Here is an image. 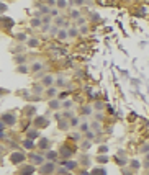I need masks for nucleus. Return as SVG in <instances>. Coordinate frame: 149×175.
Masks as SVG:
<instances>
[{
  "instance_id": "f257e3e1",
  "label": "nucleus",
  "mask_w": 149,
  "mask_h": 175,
  "mask_svg": "<svg viewBox=\"0 0 149 175\" xmlns=\"http://www.w3.org/2000/svg\"><path fill=\"white\" fill-rule=\"evenodd\" d=\"M33 126H35L36 129L46 128V126H49V120H48L46 116H36L35 120H33Z\"/></svg>"
},
{
  "instance_id": "f03ea898",
  "label": "nucleus",
  "mask_w": 149,
  "mask_h": 175,
  "mask_svg": "<svg viewBox=\"0 0 149 175\" xmlns=\"http://www.w3.org/2000/svg\"><path fill=\"white\" fill-rule=\"evenodd\" d=\"M25 159H26V155L23 154V152H20V150H16V152H12L10 154V162L12 164H15V165L21 164Z\"/></svg>"
},
{
  "instance_id": "7ed1b4c3",
  "label": "nucleus",
  "mask_w": 149,
  "mask_h": 175,
  "mask_svg": "<svg viewBox=\"0 0 149 175\" xmlns=\"http://www.w3.org/2000/svg\"><path fill=\"white\" fill-rule=\"evenodd\" d=\"M56 170V167H54V162H46V164H43L41 165V169H39V172H41L43 175H51L52 172Z\"/></svg>"
},
{
  "instance_id": "20e7f679",
  "label": "nucleus",
  "mask_w": 149,
  "mask_h": 175,
  "mask_svg": "<svg viewBox=\"0 0 149 175\" xmlns=\"http://www.w3.org/2000/svg\"><path fill=\"white\" fill-rule=\"evenodd\" d=\"M2 121L8 126H13L16 123V116L12 115V113H3V115H2Z\"/></svg>"
},
{
  "instance_id": "39448f33",
  "label": "nucleus",
  "mask_w": 149,
  "mask_h": 175,
  "mask_svg": "<svg viewBox=\"0 0 149 175\" xmlns=\"http://www.w3.org/2000/svg\"><path fill=\"white\" fill-rule=\"evenodd\" d=\"M30 160L33 165H43L44 164V157L39 154H30Z\"/></svg>"
},
{
  "instance_id": "423d86ee",
  "label": "nucleus",
  "mask_w": 149,
  "mask_h": 175,
  "mask_svg": "<svg viewBox=\"0 0 149 175\" xmlns=\"http://www.w3.org/2000/svg\"><path fill=\"white\" fill-rule=\"evenodd\" d=\"M35 172V165H23L20 169V175H33Z\"/></svg>"
},
{
  "instance_id": "0eeeda50",
  "label": "nucleus",
  "mask_w": 149,
  "mask_h": 175,
  "mask_svg": "<svg viewBox=\"0 0 149 175\" xmlns=\"http://www.w3.org/2000/svg\"><path fill=\"white\" fill-rule=\"evenodd\" d=\"M38 147H39L41 150H49V147H51V142H49V139L43 138V139L38 142Z\"/></svg>"
},
{
  "instance_id": "6e6552de",
  "label": "nucleus",
  "mask_w": 149,
  "mask_h": 175,
  "mask_svg": "<svg viewBox=\"0 0 149 175\" xmlns=\"http://www.w3.org/2000/svg\"><path fill=\"white\" fill-rule=\"evenodd\" d=\"M59 155H61V157H64V159H69V157L72 155V149H69L67 146H62L61 150H59Z\"/></svg>"
},
{
  "instance_id": "1a4fd4ad",
  "label": "nucleus",
  "mask_w": 149,
  "mask_h": 175,
  "mask_svg": "<svg viewBox=\"0 0 149 175\" xmlns=\"http://www.w3.org/2000/svg\"><path fill=\"white\" fill-rule=\"evenodd\" d=\"M69 125H71V121L64 120V118L57 121V126H59V129H61V131H66V129H69Z\"/></svg>"
},
{
  "instance_id": "9d476101",
  "label": "nucleus",
  "mask_w": 149,
  "mask_h": 175,
  "mask_svg": "<svg viewBox=\"0 0 149 175\" xmlns=\"http://www.w3.org/2000/svg\"><path fill=\"white\" fill-rule=\"evenodd\" d=\"M62 164H64V167H66V169H69V170H74V169H76V167L79 165L76 160H64Z\"/></svg>"
},
{
  "instance_id": "9b49d317",
  "label": "nucleus",
  "mask_w": 149,
  "mask_h": 175,
  "mask_svg": "<svg viewBox=\"0 0 149 175\" xmlns=\"http://www.w3.org/2000/svg\"><path fill=\"white\" fill-rule=\"evenodd\" d=\"M48 105H49V108H51V110H59V106H61V101H59V100H54V98H52V100H49V103H48Z\"/></svg>"
},
{
  "instance_id": "f8f14e48",
  "label": "nucleus",
  "mask_w": 149,
  "mask_h": 175,
  "mask_svg": "<svg viewBox=\"0 0 149 175\" xmlns=\"http://www.w3.org/2000/svg\"><path fill=\"white\" fill-rule=\"evenodd\" d=\"M23 147H25V149H28V150H31L33 147H35V142H33V139H30V138H28V139H25V141H23Z\"/></svg>"
},
{
  "instance_id": "ddd939ff",
  "label": "nucleus",
  "mask_w": 149,
  "mask_h": 175,
  "mask_svg": "<svg viewBox=\"0 0 149 175\" xmlns=\"http://www.w3.org/2000/svg\"><path fill=\"white\" fill-rule=\"evenodd\" d=\"M49 25H51V18H49V16H44V18H43V31L49 30Z\"/></svg>"
},
{
  "instance_id": "4468645a",
  "label": "nucleus",
  "mask_w": 149,
  "mask_h": 175,
  "mask_svg": "<svg viewBox=\"0 0 149 175\" xmlns=\"http://www.w3.org/2000/svg\"><path fill=\"white\" fill-rule=\"evenodd\" d=\"M90 174L92 175H107V170L103 169V167H97V169H93Z\"/></svg>"
},
{
  "instance_id": "2eb2a0df",
  "label": "nucleus",
  "mask_w": 149,
  "mask_h": 175,
  "mask_svg": "<svg viewBox=\"0 0 149 175\" xmlns=\"http://www.w3.org/2000/svg\"><path fill=\"white\" fill-rule=\"evenodd\" d=\"M52 82H54V79H52L51 75H46V77H43V80H41V84L44 85V87H46V85L49 87V85H51Z\"/></svg>"
},
{
  "instance_id": "dca6fc26",
  "label": "nucleus",
  "mask_w": 149,
  "mask_h": 175,
  "mask_svg": "<svg viewBox=\"0 0 149 175\" xmlns=\"http://www.w3.org/2000/svg\"><path fill=\"white\" fill-rule=\"evenodd\" d=\"M46 159H49V160H56V159H57V152H56V150H51V149H49V150L46 152Z\"/></svg>"
},
{
  "instance_id": "f3484780",
  "label": "nucleus",
  "mask_w": 149,
  "mask_h": 175,
  "mask_svg": "<svg viewBox=\"0 0 149 175\" xmlns=\"http://www.w3.org/2000/svg\"><path fill=\"white\" fill-rule=\"evenodd\" d=\"M129 167H131L133 170H138L139 167H141V162H139V160H136V159H133L131 162H129Z\"/></svg>"
},
{
  "instance_id": "a211bd4d",
  "label": "nucleus",
  "mask_w": 149,
  "mask_h": 175,
  "mask_svg": "<svg viewBox=\"0 0 149 175\" xmlns=\"http://www.w3.org/2000/svg\"><path fill=\"white\" fill-rule=\"evenodd\" d=\"M67 36H69V33H67L66 30H59V33H57L56 38H57V39H66Z\"/></svg>"
},
{
  "instance_id": "6ab92c4d",
  "label": "nucleus",
  "mask_w": 149,
  "mask_h": 175,
  "mask_svg": "<svg viewBox=\"0 0 149 175\" xmlns=\"http://www.w3.org/2000/svg\"><path fill=\"white\" fill-rule=\"evenodd\" d=\"M26 134H28V138H30V139H35V138H38V134H39V133H38V129H30Z\"/></svg>"
},
{
  "instance_id": "aec40b11",
  "label": "nucleus",
  "mask_w": 149,
  "mask_h": 175,
  "mask_svg": "<svg viewBox=\"0 0 149 175\" xmlns=\"http://www.w3.org/2000/svg\"><path fill=\"white\" fill-rule=\"evenodd\" d=\"M2 21H3V26H7V28H12L13 26V20H10V18H2Z\"/></svg>"
},
{
  "instance_id": "412c9836",
  "label": "nucleus",
  "mask_w": 149,
  "mask_h": 175,
  "mask_svg": "<svg viewBox=\"0 0 149 175\" xmlns=\"http://www.w3.org/2000/svg\"><path fill=\"white\" fill-rule=\"evenodd\" d=\"M79 129L82 131V133H87V131L90 129V125H88V123H80V125H79Z\"/></svg>"
},
{
  "instance_id": "4be33fe9",
  "label": "nucleus",
  "mask_w": 149,
  "mask_h": 175,
  "mask_svg": "<svg viewBox=\"0 0 149 175\" xmlns=\"http://www.w3.org/2000/svg\"><path fill=\"white\" fill-rule=\"evenodd\" d=\"M41 23H43V20H39V18H33V20H31V26H33V28L41 26Z\"/></svg>"
},
{
  "instance_id": "5701e85b",
  "label": "nucleus",
  "mask_w": 149,
  "mask_h": 175,
  "mask_svg": "<svg viewBox=\"0 0 149 175\" xmlns=\"http://www.w3.org/2000/svg\"><path fill=\"white\" fill-rule=\"evenodd\" d=\"M56 93H57V89H54V87H49V89L46 90V95L48 97H54Z\"/></svg>"
},
{
  "instance_id": "b1692460",
  "label": "nucleus",
  "mask_w": 149,
  "mask_h": 175,
  "mask_svg": "<svg viewBox=\"0 0 149 175\" xmlns=\"http://www.w3.org/2000/svg\"><path fill=\"white\" fill-rule=\"evenodd\" d=\"M41 69H43V64H41V62H36V64L31 65V70H33V72H38V70H41Z\"/></svg>"
},
{
  "instance_id": "393cba45",
  "label": "nucleus",
  "mask_w": 149,
  "mask_h": 175,
  "mask_svg": "<svg viewBox=\"0 0 149 175\" xmlns=\"http://www.w3.org/2000/svg\"><path fill=\"white\" fill-rule=\"evenodd\" d=\"M43 90H44V89H43L41 85H35V87H33V93H36V95L43 93Z\"/></svg>"
},
{
  "instance_id": "a878e982",
  "label": "nucleus",
  "mask_w": 149,
  "mask_h": 175,
  "mask_svg": "<svg viewBox=\"0 0 149 175\" xmlns=\"http://www.w3.org/2000/svg\"><path fill=\"white\" fill-rule=\"evenodd\" d=\"M16 70H18V72H21V74H26V72H28V67H26L25 64H20L18 67H16Z\"/></svg>"
},
{
  "instance_id": "bb28decb",
  "label": "nucleus",
  "mask_w": 149,
  "mask_h": 175,
  "mask_svg": "<svg viewBox=\"0 0 149 175\" xmlns=\"http://www.w3.org/2000/svg\"><path fill=\"white\" fill-rule=\"evenodd\" d=\"M97 162H100V164H105V162H108V157L107 155H97Z\"/></svg>"
},
{
  "instance_id": "cd10ccee",
  "label": "nucleus",
  "mask_w": 149,
  "mask_h": 175,
  "mask_svg": "<svg viewBox=\"0 0 149 175\" xmlns=\"http://www.w3.org/2000/svg\"><path fill=\"white\" fill-rule=\"evenodd\" d=\"M39 12H41V13H46V15H48V13H51V8H49L48 5H41V7H39Z\"/></svg>"
},
{
  "instance_id": "c85d7f7f",
  "label": "nucleus",
  "mask_w": 149,
  "mask_h": 175,
  "mask_svg": "<svg viewBox=\"0 0 149 175\" xmlns=\"http://www.w3.org/2000/svg\"><path fill=\"white\" fill-rule=\"evenodd\" d=\"M71 18L72 20H79V18H80V12H77V10L71 12Z\"/></svg>"
},
{
  "instance_id": "c756f323",
  "label": "nucleus",
  "mask_w": 149,
  "mask_h": 175,
  "mask_svg": "<svg viewBox=\"0 0 149 175\" xmlns=\"http://www.w3.org/2000/svg\"><path fill=\"white\" fill-rule=\"evenodd\" d=\"M90 128H92V129H95V131H100V128H102V125H100L98 121H93L92 125H90Z\"/></svg>"
},
{
  "instance_id": "7c9ffc66",
  "label": "nucleus",
  "mask_w": 149,
  "mask_h": 175,
  "mask_svg": "<svg viewBox=\"0 0 149 175\" xmlns=\"http://www.w3.org/2000/svg\"><path fill=\"white\" fill-rule=\"evenodd\" d=\"M56 5H57V8H66V7H67V2H66V0H57Z\"/></svg>"
},
{
  "instance_id": "2f4dec72",
  "label": "nucleus",
  "mask_w": 149,
  "mask_h": 175,
  "mask_svg": "<svg viewBox=\"0 0 149 175\" xmlns=\"http://www.w3.org/2000/svg\"><path fill=\"white\" fill-rule=\"evenodd\" d=\"M26 43H28L30 48H36V46H38V39H35V38H33V39H28Z\"/></svg>"
},
{
  "instance_id": "473e14b6",
  "label": "nucleus",
  "mask_w": 149,
  "mask_h": 175,
  "mask_svg": "<svg viewBox=\"0 0 149 175\" xmlns=\"http://www.w3.org/2000/svg\"><path fill=\"white\" fill-rule=\"evenodd\" d=\"M67 33H69V36H72V38H74V36H77L79 33H80V31H77V30H72V28H71V30H67Z\"/></svg>"
},
{
  "instance_id": "72a5a7b5",
  "label": "nucleus",
  "mask_w": 149,
  "mask_h": 175,
  "mask_svg": "<svg viewBox=\"0 0 149 175\" xmlns=\"http://www.w3.org/2000/svg\"><path fill=\"white\" fill-rule=\"evenodd\" d=\"M105 152H108V147L107 146H100L98 147V154H105Z\"/></svg>"
},
{
  "instance_id": "f704fd0d",
  "label": "nucleus",
  "mask_w": 149,
  "mask_h": 175,
  "mask_svg": "<svg viewBox=\"0 0 149 175\" xmlns=\"http://www.w3.org/2000/svg\"><path fill=\"white\" fill-rule=\"evenodd\" d=\"M93 108H95V110H102V108H103V103H102V101H95Z\"/></svg>"
},
{
  "instance_id": "c9c22d12",
  "label": "nucleus",
  "mask_w": 149,
  "mask_h": 175,
  "mask_svg": "<svg viewBox=\"0 0 149 175\" xmlns=\"http://www.w3.org/2000/svg\"><path fill=\"white\" fill-rule=\"evenodd\" d=\"M62 106H64V108H71V106H72V101H71V100H64Z\"/></svg>"
},
{
  "instance_id": "e433bc0d",
  "label": "nucleus",
  "mask_w": 149,
  "mask_h": 175,
  "mask_svg": "<svg viewBox=\"0 0 149 175\" xmlns=\"http://www.w3.org/2000/svg\"><path fill=\"white\" fill-rule=\"evenodd\" d=\"M69 121H71V126H74V128L79 126V120H77V118H72V120H69Z\"/></svg>"
},
{
  "instance_id": "4c0bfd02",
  "label": "nucleus",
  "mask_w": 149,
  "mask_h": 175,
  "mask_svg": "<svg viewBox=\"0 0 149 175\" xmlns=\"http://www.w3.org/2000/svg\"><path fill=\"white\" fill-rule=\"evenodd\" d=\"M15 61L18 62V64H23V62H25V57H23V56H16Z\"/></svg>"
},
{
  "instance_id": "58836bf2",
  "label": "nucleus",
  "mask_w": 149,
  "mask_h": 175,
  "mask_svg": "<svg viewBox=\"0 0 149 175\" xmlns=\"http://www.w3.org/2000/svg\"><path fill=\"white\" fill-rule=\"evenodd\" d=\"M16 38H18L20 41H28V39H26V35H25V33H20V35H16Z\"/></svg>"
},
{
  "instance_id": "ea45409f",
  "label": "nucleus",
  "mask_w": 149,
  "mask_h": 175,
  "mask_svg": "<svg viewBox=\"0 0 149 175\" xmlns=\"http://www.w3.org/2000/svg\"><path fill=\"white\" fill-rule=\"evenodd\" d=\"M85 0H71V3H76V5H82Z\"/></svg>"
},
{
  "instance_id": "a19ab883",
  "label": "nucleus",
  "mask_w": 149,
  "mask_h": 175,
  "mask_svg": "<svg viewBox=\"0 0 149 175\" xmlns=\"http://www.w3.org/2000/svg\"><path fill=\"white\" fill-rule=\"evenodd\" d=\"M90 147V141H85V142H82V149H88Z\"/></svg>"
},
{
  "instance_id": "79ce46f5",
  "label": "nucleus",
  "mask_w": 149,
  "mask_h": 175,
  "mask_svg": "<svg viewBox=\"0 0 149 175\" xmlns=\"http://www.w3.org/2000/svg\"><path fill=\"white\" fill-rule=\"evenodd\" d=\"M84 113L90 115V113H92V108H90V106H84Z\"/></svg>"
},
{
  "instance_id": "37998d69",
  "label": "nucleus",
  "mask_w": 149,
  "mask_h": 175,
  "mask_svg": "<svg viewBox=\"0 0 149 175\" xmlns=\"http://www.w3.org/2000/svg\"><path fill=\"white\" fill-rule=\"evenodd\" d=\"M80 33H82V35L88 33V28H87V26H82V28H80Z\"/></svg>"
},
{
  "instance_id": "c03bdc74",
  "label": "nucleus",
  "mask_w": 149,
  "mask_h": 175,
  "mask_svg": "<svg viewBox=\"0 0 149 175\" xmlns=\"http://www.w3.org/2000/svg\"><path fill=\"white\" fill-rule=\"evenodd\" d=\"M67 170H69V169H62V167H59L57 172H59V174H67Z\"/></svg>"
},
{
  "instance_id": "a18cd8bd",
  "label": "nucleus",
  "mask_w": 149,
  "mask_h": 175,
  "mask_svg": "<svg viewBox=\"0 0 149 175\" xmlns=\"http://www.w3.org/2000/svg\"><path fill=\"white\" fill-rule=\"evenodd\" d=\"M148 150H149V146H148V144L141 147V152H148Z\"/></svg>"
},
{
  "instance_id": "49530a36",
  "label": "nucleus",
  "mask_w": 149,
  "mask_h": 175,
  "mask_svg": "<svg viewBox=\"0 0 149 175\" xmlns=\"http://www.w3.org/2000/svg\"><path fill=\"white\" fill-rule=\"evenodd\" d=\"M121 172H123V175H131V170H128V169H123Z\"/></svg>"
},
{
  "instance_id": "de8ad7c7",
  "label": "nucleus",
  "mask_w": 149,
  "mask_h": 175,
  "mask_svg": "<svg viewBox=\"0 0 149 175\" xmlns=\"http://www.w3.org/2000/svg\"><path fill=\"white\" fill-rule=\"evenodd\" d=\"M7 10H8V7H7L5 3H2V13H5Z\"/></svg>"
},
{
  "instance_id": "09e8293b",
  "label": "nucleus",
  "mask_w": 149,
  "mask_h": 175,
  "mask_svg": "<svg viewBox=\"0 0 149 175\" xmlns=\"http://www.w3.org/2000/svg\"><path fill=\"white\" fill-rule=\"evenodd\" d=\"M85 134H87V138H88V139H92V138H93V133H90V131H87Z\"/></svg>"
},
{
  "instance_id": "8fccbe9b",
  "label": "nucleus",
  "mask_w": 149,
  "mask_h": 175,
  "mask_svg": "<svg viewBox=\"0 0 149 175\" xmlns=\"http://www.w3.org/2000/svg\"><path fill=\"white\" fill-rule=\"evenodd\" d=\"M84 21H85V20H84L82 16H80V18H79V20H77V25H84Z\"/></svg>"
},
{
  "instance_id": "3c124183",
  "label": "nucleus",
  "mask_w": 149,
  "mask_h": 175,
  "mask_svg": "<svg viewBox=\"0 0 149 175\" xmlns=\"http://www.w3.org/2000/svg\"><path fill=\"white\" fill-rule=\"evenodd\" d=\"M57 85H64V79H57Z\"/></svg>"
},
{
  "instance_id": "603ef678",
  "label": "nucleus",
  "mask_w": 149,
  "mask_h": 175,
  "mask_svg": "<svg viewBox=\"0 0 149 175\" xmlns=\"http://www.w3.org/2000/svg\"><path fill=\"white\" fill-rule=\"evenodd\" d=\"M97 120H100V121L103 120V115H102V113H97Z\"/></svg>"
},
{
  "instance_id": "864d4df0",
  "label": "nucleus",
  "mask_w": 149,
  "mask_h": 175,
  "mask_svg": "<svg viewBox=\"0 0 149 175\" xmlns=\"http://www.w3.org/2000/svg\"><path fill=\"white\" fill-rule=\"evenodd\" d=\"M51 16H57V10H51Z\"/></svg>"
},
{
  "instance_id": "5fc2aeb1",
  "label": "nucleus",
  "mask_w": 149,
  "mask_h": 175,
  "mask_svg": "<svg viewBox=\"0 0 149 175\" xmlns=\"http://www.w3.org/2000/svg\"><path fill=\"white\" fill-rule=\"evenodd\" d=\"M57 33H59V31H57L56 28H52V30H51V35H57Z\"/></svg>"
},
{
  "instance_id": "6e6d98bb",
  "label": "nucleus",
  "mask_w": 149,
  "mask_h": 175,
  "mask_svg": "<svg viewBox=\"0 0 149 175\" xmlns=\"http://www.w3.org/2000/svg\"><path fill=\"white\" fill-rule=\"evenodd\" d=\"M48 2H49L51 5H52V3H57V0H48Z\"/></svg>"
},
{
  "instance_id": "4d7b16f0",
  "label": "nucleus",
  "mask_w": 149,
  "mask_h": 175,
  "mask_svg": "<svg viewBox=\"0 0 149 175\" xmlns=\"http://www.w3.org/2000/svg\"><path fill=\"white\" fill-rule=\"evenodd\" d=\"M146 162H148V164H149V152H148V154H146Z\"/></svg>"
},
{
  "instance_id": "13d9d810",
  "label": "nucleus",
  "mask_w": 149,
  "mask_h": 175,
  "mask_svg": "<svg viewBox=\"0 0 149 175\" xmlns=\"http://www.w3.org/2000/svg\"><path fill=\"white\" fill-rule=\"evenodd\" d=\"M80 175H92V174H90V172H82Z\"/></svg>"
}]
</instances>
